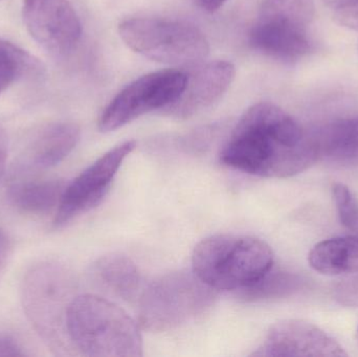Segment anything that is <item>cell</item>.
<instances>
[{
  "mask_svg": "<svg viewBox=\"0 0 358 357\" xmlns=\"http://www.w3.org/2000/svg\"><path fill=\"white\" fill-rule=\"evenodd\" d=\"M69 272L60 264L40 263L27 272L22 283V304L27 318L52 349H61L65 316L71 300Z\"/></svg>",
  "mask_w": 358,
  "mask_h": 357,
  "instance_id": "obj_7",
  "label": "cell"
},
{
  "mask_svg": "<svg viewBox=\"0 0 358 357\" xmlns=\"http://www.w3.org/2000/svg\"><path fill=\"white\" fill-rule=\"evenodd\" d=\"M355 339H357V344H358V328H357V335H355Z\"/></svg>",
  "mask_w": 358,
  "mask_h": 357,
  "instance_id": "obj_27",
  "label": "cell"
},
{
  "mask_svg": "<svg viewBox=\"0 0 358 357\" xmlns=\"http://www.w3.org/2000/svg\"><path fill=\"white\" fill-rule=\"evenodd\" d=\"M325 3L336 12L340 23L358 29V0H325Z\"/></svg>",
  "mask_w": 358,
  "mask_h": 357,
  "instance_id": "obj_21",
  "label": "cell"
},
{
  "mask_svg": "<svg viewBox=\"0 0 358 357\" xmlns=\"http://www.w3.org/2000/svg\"><path fill=\"white\" fill-rule=\"evenodd\" d=\"M317 161L309 132L283 109L266 102L244 112L220 152L223 165L267 178L292 177Z\"/></svg>",
  "mask_w": 358,
  "mask_h": 357,
  "instance_id": "obj_1",
  "label": "cell"
},
{
  "mask_svg": "<svg viewBox=\"0 0 358 357\" xmlns=\"http://www.w3.org/2000/svg\"><path fill=\"white\" fill-rule=\"evenodd\" d=\"M65 333L67 341L83 356H143L138 323L125 310L99 296L73 298L65 316Z\"/></svg>",
  "mask_w": 358,
  "mask_h": 357,
  "instance_id": "obj_2",
  "label": "cell"
},
{
  "mask_svg": "<svg viewBox=\"0 0 358 357\" xmlns=\"http://www.w3.org/2000/svg\"><path fill=\"white\" fill-rule=\"evenodd\" d=\"M22 19L34 40L55 56L69 54L81 38V22L69 0H23Z\"/></svg>",
  "mask_w": 358,
  "mask_h": 357,
  "instance_id": "obj_10",
  "label": "cell"
},
{
  "mask_svg": "<svg viewBox=\"0 0 358 357\" xmlns=\"http://www.w3.org/2000/svg\"><path fill=\"white\" fill-rule=\"evenodd\" d=\"M8 154V140L6 130L0 126V182L6 173Z\"/></svg>",
  "mask_w": 358,
  "mask_h": 357,
  "instance_id": "obj_25",
  "label": "cell"
},
{
  "mask_svg": "<svg viewBox=\"0 0 358 357\" xmlns=\"http://www.w3.org/2000/svg\"><path fill=\"white\" fill-rule=\"evenodd\" d=\"M334 297L341 305L358 307V276L338 283L334 287Z\"/></svg>",
  "mask_w": 358,
  "mask_h": 357,
  "instance_id": "obj_22",
  "label": "cell"
},
{
  "mask_svg": "<svg viewBox=\"0 0 358 357\" xmlns=\"http://www.w3.org/2000/svg\"><path fill=\"white\" fill-rule=\"evenodd\" d=\"M341 224L355 231L358 224V201L352 191L343 184H336L332 189Z\"/></svg>",
  "mask_w": 358,
  "mask_h": 357,
  "instance_id": "obj_20",
  "label": "cell"
},
{
  "mask_svg": "<svg viewBox=\"0 0 358 357\" xmlns=\"http://www.w3.org/2000/svg\"><path fill=\"white\" fill-rule=\"evenodd\" d=\"M185 75L187 82L180 96L163 109L168 117L189 119L216 104L231 87L236 68L229 61H210L192 64Z\"/></svg>",
  "mask_w": 358,
  "mask_h": 357,
  "instance_id": "obj_11",
  "label": "cell"
},
{
  "mask_svg": "<svg viewBox=\"0 0 358 357\" xmlns=\"http://www.w3.org/2000/svg\"><path fill=\"white\" fill-rule=\"evenodd\" d=\"M27 356L20 344L6 333H0V357H16Z\"/></svg>",
  "mask_w": 358,
  "mask_h": 357,
  "instance_id": "obj_23",
  "label": "cell"
},
{
  "mask_svg": "<svg viewBox=\"0 0 358 357\" xmlns=\"http://www.w3.org/2000/svg\"><path fill=\"white\" fill-rule=\"evenodd\" d=\"M92 275L101 287L124 300L134 299L140 289L138 268L130 258L121 254H110L96 260Z\"/></svg>",
  "mask_w": 358,
  "mask_h": 357,
  "instance_id": "obj_15",
  "label": "cell"
},
{
  "mask_svg": "<svg viewBox=\"0 0 358 357\" xmlns=\"http://www.w3.org/2000/svg\"><path fill=\"white\" fill-rule=\"evenodd\" d=\"M136 146L134 140H127L113 147L65 187L55 216V228L67 226L104 199L122 163Z\"/></svg>",
  "mask_w": 358,
  "mask_h": 357,
  "instance_id": "obj_9",
  "label": "cell"
},
{
  "mask_svg": "<svg viewBox=\"0 0 358 357\" xmlns=\"http://www.w3.org/2000/svg\"><path fill=\"white\" fill-rule=\"evenodd\" d=\"M315 272L324 275L358 272V236L338 237L317 243L308 257Z\"/></svg>",
  "mask_w": 358,
  "mask_h": 357,
  "instance_id": "obj_16",
  "label": "cell"
},
{
  "mask_svg": "<svg viewBox=\"0 0 358 357\" xmlns=\"http://www.w3.org/2000/svg\"><path fill=\"white\" fill-rule=\"evenodd\" d=\"M43 73V65L37 58L0 38V94L18 80L41 77Z\"/></svg>",
  "mask_w": 358,
  "mask_h": 357,
  "instance_id": "obj_18",
  "label": "cell"
},
{
  "mask_svg": "<svg viewBox=\"0 0 358 357\" xmlns=\"http://www.w3.org/2000/svg\"><path fill=\"white\" fill-rule=\"evenodd\" d=\"M355 232H358V224H357V228H355Z\"/></svg>",
  "mask_w": 358,
  "mask_h": 357,
  "instance_id": "obj_28",
  "label": "cell"
},
{
  "mask_svg": "<svg viewBox=\"0 0 358 357\" xmlns=\"http://www.w3.org/2000/svg\"><path fill=\"white\" fill-rule=\"evenodd\" d=\"M187 82L185 71L164 69L147 73L122 89L99 119L102 132L115 131L142 115L163 110L178 100Z\"/></svg>",
  "mask_w": 358,
  "mask_h": 357,
  "instance_id": "obj_8",
  "label": "cell"
},
{
  "mask_svg": "<svg viewBox=\"0 0 358 357\" xmlns=\"http://www.w3.org/2000/svg\"><path fill=\"white\" fill-rule=\"evenodd\" d=\"M198 1L206 12L213 13L220 8L227 0H198Z\"/></svg>",
  "mask_w": 358,
  "mask_h": 357,
  "instance_id": "obj_26",
  "label": "cell"
},
{
  "mask_svg": "<svg viewBox=\"0 0 358 357\" xmlns=\"http://www.w3.org/2000/svg\"><path fill=\"white\" fill-rule=\"evenodd\" d=\"M306 284L307 281L299 275L271 270L258 282L240 291L239 298L245 302L282 299L299 293Z\"/></svg>",
  "mask_w": 358,
  "mask_h": 357,
  "instance_id": "obj_19",
  "label": "cell"
},
{
  "mask_svg": "<svg viewBox=\"0 0 358 357\" xmlns=\"http://www.w3.org/2000/svg\"><path fill=\"white\" fill-rule=\"evenodd\" d=\"M13 247L6 233L0 228V282L12 257Z\"/></svg>",
  "mask_w": 358,
  "mask_h": 357,
  "instance_id": "obj_24",
  "label": "cell"
},
{
  "mask_svg": "<svg viewBox=\"0 0 358 357\" xmlns=\"http://www.w3.org/2000/svg\"><path fill=\"white\" fill-rule=\"evenodd\" d=\"M80 140L79 126L69 122L48 124L34 134L21 155V172L48 170L62 163Z\"/></svg>",
  "mask_w": 358,
  "mask_h": 357,
  "instance_id": "obj_13",
  "label": "cell"
},
{
  "mask_svg": "<svg viewBox=\"0 0 358 357\" xmlns=\"http://www.w3.org/2000/svg\"><path fill=\"white\" fill-rule=\"evenodd\" d=\"M213 289L195 275L176 272L153 281L141 296L138 321L152 333L172 330L201 316L212 306Z\"/></svg>",
  "mask_w": 358,
  "mask_h": 357,
  "instance_id": "obj_4",
  "label": "cell"
},
{
  "mask_svg": "<svg viewBox=\"0 0 358 357\" xmlns=\"http://www.w3.org/2000/svg\"><path fill=\"white\" fill-rule=\"evenodd\" d=\"M313 17V0H264L250 29V45L275 60H301L313 50L309 27Z\"/></svg>",
  "mask_w": 358,
  "mask_h": 357,
  "instance_id": "obj_5",
  "label": "cell"
},
{
  "mask_svg": "<svg viewBox=\"0 0 358 357\" xmlns=\"http://www.w3.org/2000/svg\"><path fill=\"white\" fill-rule=\"evenodd\" d=\"M119 34L128 48L164 64H195L210 52L204 34L195 25L183 21L128 19L119 25Z\"/></svg>",
  "mask_w": 358,
  "mask_h": 357,
  "instance_id": "obj_6",
  "label": "cell"
},
{
  "mask_svg": "<svg viewBox=\"0 0 358 357\" xmlns=\"http://www.w3.org/2000/svg\"><path fill=\"white\" fill-rule=\"evenodd\" d=\"M252 356H347L344 348L317 325L284 320L271 327Z\"/></svg>",
  "mask_w": 358,
  "mask_h": 357,
  "instance_id": "obj_12",
  "label": "cell"
},
{
  "mask_svg": "<svg viewBox=\"0 0 358 357\" xmlns=\"http://www.w3.org/2000/svg\"><path fill=\"white\" fill-rule=\"evenodd\" d=\"M65 187L64 182L58 180L18 182L8 190V198L22 213L43 215L58 209Z\"/></svg>",
  "mask_w": 358,
  "mask_h": 357,
  "instance_id": "obj_17",
  "label": "cell"
},
{
  "mask_svg": "<svg viewBox=\"0 0 358 357\" xmlns=\"http://www.w3.org/2000/svg\"><path fill=\"white\" fill-rule=\"evenodd\" d=\"M308 132L317 159L343 167L358 166V117L331 122Z\"/></svg>",
  "mask_w": 358,
  "mask_h": 357,
  "instance_id": "obj_14",
  "label": "cell"
},
{
  "mask_svg": "<svg viewBox=\"0 0 358 357\" xmlns=\"http://www.w3.org/2000/svg\"><path fill=\"white\" fill-rule=\"evenodd\" d=\"M192 266L194 275L213 291H242L273 270V253L256 237L217 234L196 245Z\"/></svg>",
  "mask_w": 358,
  "mask_h": 357,
  "instance_id": "obj_3",
  "label": "cell"
}]
</instances>
